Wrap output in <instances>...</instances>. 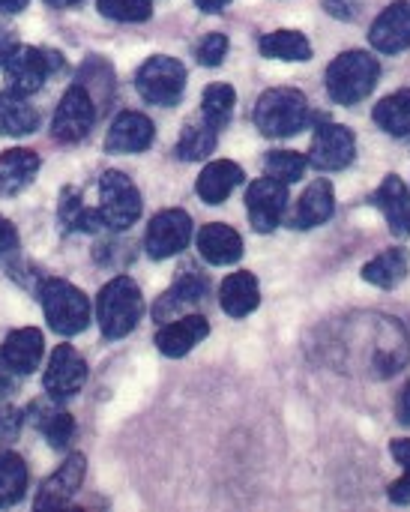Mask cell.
<instances>
[{
    "instance_id": "obj_7",
    "label": "cell",
    "mask_w": 410,
    "mask_h": 512,
    "mask_svg": "<svg viewBox=\"0 0 410 512\" xmlns=\"http://www.w3.org/2000/svg\"><path fill=\"white\" fill-rule=\"evenodd\" d=\"M135 87L141 93L144 102L150 105H174L180 96H183V87H186V66L174 57H165V54H156L150 57L138 75H135Z\"/></svg>"
},
{
    "instance_id": "obj_6",
    "label": "cell",
    "mask_w": 410,
    "mask_h": 512,
    "mask_svg": "<svg viewBox=\"0 0 410 512\" xmlns=\"http://www.w3.org/2000/svg\"><path fill=\"white\" fill-rule=\"evenodd\" d=\"M60 54L57 51H45V48H33V45H18L9 60L3 63L6 72V90L18 93V96H30L36 93L45 78L60 69Z\"/></svg>"
},
{
    "instance_id": "obj_38",
    "label": "cell",
    "mask_w": 410,
    "mask_h": 512,
    "mask_svg": "<svg viewBox=\"0 0 410 512\" xmlns=\"http://www.w3.org/2000/svg\"><path fill=\"white\" fill-rule=\"evenodd\" d=\"M21 423H24V417H21V411H18V408H12V405L0 408V441H12V438H18Z\"/></svg>"
},
{
    "instance_id": "obj_2",
    "label": "cell",
    "mask_w": 410,
    "mask_h": 512,
    "mask_svg": "<svg viewBox=\"0 0 410 512\" xmlns=\"http://www.w3.org/2000/svg\"><path fill=\"white\" fill-rule=\"evenodd\" d=\"M144 315V300L138 285L129 276L111 279L96 300V321L105 339H123L129 336Z\"/></svg>"
},
{
    "instance_id": "obj_18",
    "label": "cell",
    "mask_w": 410,
    "mask_h": 512,
    "mask_svg": "<svg viewBox=\"0 0 410 512\" xmlns=\"http://www.w3.org/2000/svg\"><path fill=\"white\" fill-rule=\"evenodd\" d=\"M207 294V282L198 273H186L180 276L153 306V318L159 324L174 321V315H189V309H195Z\"/></svg>"
},
{
    "instance_id": "obj_31",
    "label": "cell",
    "mask_w": 410,
    "mask_h": 512,
    "mask_svg": "<svg viewBox=\"0 0 410 512\" xmlns=\"http://www.w3.org/2000/svg\"><path fill=\"white\" fill-rule=\"evenodd\" d=\"M234 105H237V93L231 84H210L201 99V117L213 129H225L234 114Z\"/></svg>"
},
{
    "instance_id": "obj_8",
    "label": "cell",
    "mask_w": 410,
    "mask_h": 512,
    "mask_svg": "<svg viewBox=\"0 0 410 512\" xmlns=\"http://www.w3.org/2000/svg\"><path fill=\"white\" fill-rule=\"evenodd\" d=\"M93 123H96V102H93L90 90L84 84H72L63 93V99H60V105L54 111L51 135L60 144H75V141L87 138Z\"/></svg>"
},
{
    "instance_id": "obj_12",
    "label": "cell",
    "mask_w": 410,
    "mask_h": 512,
    "mask_svg": "<svg viewBox=\"0 0 410 512\" xmlns=\"http://www.w3.org/2000/svg\"><path fill=\"white\" fill-rule=\"evenodd\" d=\"M87 381V363L72 345H57L48 369H45V390L51 399H69L75 396Z\"/></svg>"
},
{
    "instance_id": "obj_26",
    "label": "cell",
    "mask_w": 410,
    "mask_h": 512,
    "mask_svg": "<svg viewBox=\"0 0 410 512\" xmlns=\"http://www.w3.org/2000/svg\"><path fill=\"white\" fill-rule=\"evenodd\" d=\"M258 48L264 57L288 60V63H303L312 57V42L300 30H273V33L261 36Z\"/></svg>"
},
{
    "instance_id": "obj_36",
    "label": "cell",
    "mask_w": 410,
    "mask_h": 512,
    "mask_svg": "<svg viewBox=\"0 0 410 512\" xmlns=\"http://www.w3.org/2000/svg\"><path fill=\"white\" fill-rule=\"evenodd\" d=\"M228 54V36L225 33H207L198 48H195V57L201 66H219Z\"/></svg>"
},
{
    "instance_id": "obj_35",
    "label": "cell",
    "mask_w": 410,
    "mask_h": 512,
    "mask_svg": "<svg viewBox=\"0 0 410 512\" xmlns=\"http://www.w3.org/2000/svg\"><path fill=\"white\" fill-rule=\"evenodd\" d=\"M390 453L402 465V477L390 486V501L405 507V504H410V438H396L390 444Z\"/></svg>"
},
{
    "instance_id": "obj_30",
    "label": "cell",
    "mask_w": 410,
    "mask_h": 512,
    "mask_svg": "<svg viewBox=\"0 0 410 512\" xmlns=\"http://www.w3.org/2000/svg\"><path fill=\"white\" fill-rule=\"evenodd\" d=\"M27 489V468L24 459L0 450V507H12L24 498Z\"/></svg>"
},
{
    "instance_id": "obj_44",
    "label": "cell",
    "mask_w": 410,
    "mask_h": 512,
    "mask_svg": "<svg viewBox=\"0 0 410 512\" xmlns=\"http://www.w3.org/2000/svg\"><path fill=\"white\" fill-rule=\"evenodd\" d=\"M48 6H54V9H69V6H78L81 0H45Z\"/></svg>"
},
{
    "instance_id": "obj_14",
    "label": "cell",
    "mask_w": 410,
    "mask_h": 512,
    "mask_svg": "<svg viewBox=\"0 0 410 512\" xmlns=\"http://www.w3.org/2000/svg\"><path fill=\"white\" fill-rule=\"evenodd\" d=\"M84 471H87V462H84V456H69L45 483H42V489H39V498H36V510H60V507H66L75 495H78V489H81V483H84Z\"/></svg>"
},
{
    "instance_id": "obj_23",
    "label": "cell",
    "mask_w": 410,
    "mask_h": 512,
    "mask_svg": "<svg viewBox=\"0 0 410 512\" xmlns=\"http://www.w3.org/2000/svg\"><path fill=\"white\" fill-rule=\"evenodd\" d=\"M240 183H243V168L237 162H231V159H216L201 171L198 195L207 204H222Z\"/></svg>"
},
{
    "instance_id": "obj_24",
    "label": "cell",
    "mask_w": 410,
    "mask_h": 512,
    "mask_svg": "<svg viewBox=\"0 0 410 512\" xmlns=\"http://www.w3.org/2000/svg\"><path fill=\"white\" fill-rule=\"evenodd\" d=\"M39 171V156L24 147H12L0 156V195H18Z\"/></svg>"
},
{
    "instance_id": "obj_21",
    "label": "cell",
    "mask_w": 410,
    "mask_h": 512,
    "mask_svg": "<svg viewBox=\"0 0 410 512\" xmlns=\"http://www.w3.org/2000/svg\"><path fill=\"white\" fill-rule=\"evenodd\" d=\"M336 210V195H333V183L330 180H315L309 183V189L300 195L297 201V213L291 219L294 228H315V225H324Z\"/></svg>"
},
{
    "instance_id": "obj_43",
    "label": "cell",
    "mask_w": 410,
    "mask_h": 512,
    "mask_svg": "<svg viewBox=\"0 0 410 512\" xmlns=\"http://www.w3.org/2000/svg\"><path fill=\"white\" fill-rule=\"evenodd\" d=\"M27 3H30V0H0V12H6V15H15V12H21Z\"/></svg>"
},
{
    "instance_id": "obj_41",
    "label": "cell",
    "mask_w": 410,
    "mask_h": 512,
    "mask_svg": "<svg viewBox=\"0 0 410 512\" xmlns=\"http://www.w3.org/2000/svg\"><path fill=\"white\" fill-rule=\"evenodd\" d=\"M396 417H399V423L410 426V381L402 387V393L396 399Z\"/></svg>"
},
{
    "instance_id": "obj_3",
    "label": "cell",
    "mask_w": 410,
    "mask_h": 512,
    "mask_svg": "<svg viewBox=\"0 0 410 512\" xmlns=\"http://www.w3.org/2000/svg\"><path fill=\"white\" fill-rule=\"evenodd\" d=\"M309 123V102L294 87H273L255 102V126L267 138H291Z\"/></svg>"
},
{
    "instance_id": "obj_25",
    "label": "cell",
    "mask_w": 410,
    "mask_h": 512,
    "mask_svg": "<svg viewBox=\"0 0 410 512\" xmlns=\"http://www.w3.org/2000/svg\"><path fill=\"white\" fill-rule=\"evenodd\" d=\"M408 270H410L408 249L393 246V249L381 252L378 258H372V261L363 267V279H366L369 285H375V288L390 291V288H396V285H402V282L408 279Z\"/></svg>"
},
{
    "instance_id": "obj_40",
    "label": "cell",
    "mask_w": 410,
    "mask_h": 512,
    "mask_svg": "<svg viewBox=\"0 0 410 512\" xmlns=\"http://www.w3.org/2000/svg\"><path fill=\"white\" fill-rule=\"evenodd\" d=\"M18 48V33L12 30V27H6L3 21H0V66L9 60V54Z\"/></svg>"
},
{
    "instance_id": "obj_29",
    "label": "cell",
    "mask_w": 410,
    "mask_h": 512,
    "mask_svg": "<svg viewBox=\"0 0 410 512\" xmlns=\"http://www.w3.org/2000/svg\"><path fill=\"white\" fill-rule=\"evenodd\" d=\"M375 123L384 129V132H390V135H396V138H402V135H410V90H399V93H390V96H384L378 105H375Z\"/></svg>"
},
{
    "instance_id": "obj_11",
    "label": "cell",
    "mask_w": 410,
    "mask_h": 512,
    "mask_svg": "<svg viewBox=\"0 0 410 512\" xmlns=\"http://www.w3.org/2000/svg\"><path fill=\"white\" fill-rule=\"evenodd\" d=\"M288 207V186L273 180V177H261L246 189V210H249V222L255 231L270 234L276 231V225L282 222Z\"/></svg>"
},
{
    "instance_id": "obj_9",
    "label": "cell",
    "mask_w": 410,
    "mask_h": 512,
    "mask_svg": "<svg viewBox=\"0 0 410 512\" xmlns=\"http://www.w3.org/2000/svg\"><path fill=\"white\" fill-rule=\"evenodd\" d=\"M192 240V216L186 210H162L150 219L144 234V249L150 258L165 261L180 255Z\"/></svg>"
},
{
    "instance_id": "obj_27",
    "label": "cell",
    "mask_w": 410,
    "mask_h": 512,
    "mask_svg": "<svg viewBox=\"0 0 410 512\" xmlns=\"http://www.w3.org/2000/svg\"><path fill=\"white\" fill-rule=\"evenodd\" d=\"M39 126V114L24 96L6 90L0 93V135H30Z\"/></svg>"
},
{
    "instance_id": "obj_39",
    "label": "cell",
    "mask_w": 410,
    "mask_h": 512,
    "mask_svg": "<svg viewBox=\"0 0 410 512\" xmlns=\"http://www.w3.org/2000/svg\"><path fill=\"white\" fill-rule=\"evenodd\" d=\"M15 249H18V234H15V228L0 216V261L9 258Z\"/></svg>"
},
{
    "instance_id": "obj_15",
    "label": "cell",
    "mask_w": 410,
    "mask_h": 512,
    "mask_svg": "<svg viewBox=\"0 0 410 512\" xmlns=\"http://www.w3.org/2000/svg\"><path fill=\"white\" fill-rule=\"evenodd\" d=\"M156 138V126L147 114L141 111H123L114 117L108 138H105V150L108 153H141L153 144Z\"/></svg>"
},
{
    "instance_id": "obj_22",
    "label": "cell",
    "mask_w": 410,
    "mask_h": 512,
    "mask_svg": "<svg viewBox=\"0 0 410 512\" xmlns=\"http://www.w3.org/2000/svg\"><path fill=\"white\" fill-rule=\"evenodd\" d=\"M219 303L222 309L231 315V318H246L258 309L261 303V288H258V279L246 270L240 273H231L222 288H219Z\"/></svg>"
},
{
    "instance_id": "obj_37",
    "label": "cell",
    "mask_w": 410,
    "mask_h": 512,
    "mask_svg": "<svg viewBox=\"0 0 410 512\" xmlns=\"http://www.w3.org/2000/svg\"><path fill=\"white\" fill-rule=\"evenodd\" d=\"M324 9L339 21H357L366 9V0H324Z\"/></svg>"
},
{
    "instance_id": "obj_4",
    "label": "cell",
    "mask_w": 410,
    "mask_h": 512,
    "mask_svg": "<svg viewBox=\"0 0 410 512\" xmlns=\"http://www.w3.org/2000/svg\"><path fill=\"white\" fill-rule=\"evenodd\" d=\"M42 309L48 327L60 336H75L90 324V300L63 279H48L42 285Z\"/></svg>"
},
{
    "instance_id": "obj_13",
    "label": "cell",
    "mask_w": 410,
    "mask_h": 512,
    "mask_svg": "<svg viewBox=\"0 0 410 512\" xmlns=\"http://www.w3.org/2000/svg\"><path fill=\"white\" fill-rule=\"evenodd\" d=\"M369 42L375 51L381 54H399L410 48V3L408 0H396L390 3L369 30Z\"/></svg>"
},
{
    "instance_id": "obj_10",
    "label": "cell",
    "mask_w": 410,
    "mask_h": 512,
    "mask_svg": "<svg viewBox=\"0 0 410 512\" xmlns=\"http://www.w3.org/2000/svg\"><path fill=\"white\" fill-rule=\"evenodd\" d=\"M357 156V138L342 123H318L312 135L309 165L318 171H342Z\"/></svg>"
},
{
    "instance_id": "obj_20",
    "label": "cell",
    "mask_w": 410,
    "mask_h": 512,
    "mask_svg": "<svg viewBox=\"0 0 410 512\" xmlns=\"http://www.w3.org/2000/svg\"><path fill=\"white\" fill-rule=\"evenodd\" d=\"M0 357L6 363V369L15 372V375L33 372L39 366V360H42V333L33 330V327L9 333L3 348H0Z\"/></svg>"
},
{
    "instance_id": "obj_28",
    "label": "cell",
    "mask_w": 410,
    "mask_h": 512,
    "mask_svg": "<svg viewBox=\"0 0 410 512\" xmlns=\"http://www.w3.org/2000/svg\"><path fill=\"white\" fill-rule=\"evenodd\" d=\"M216 132L204 117L192 120L183 126L180 132V141H177V156L183 162H198V159H207L213 150H216Z\"/></svg>"
},
{
    "instance_id": "obj_34",
    "label": "cell",
    "mask_w": 410,
    "mask_h": 512,
    "mask_svg": "<svg viewBox=\"0 0 410 512\" xmlns=\"http://www.w3.org/2000/svg\"><path fill=\"white\" fill-rule=\"evenodd\" d=\"M99 12L111 21H147L153 15V3L150 0H96Z\"/></svg>"
},
{
    "instance_id": "obj_33",
    "label": "cell",
    "mask_w": 410,
    "mask_h": 512,
    "mask_svg": "<svg viewBox=\"0 0 410 512\" xmlns=\"http://www.w3.org/2000/svg\"><path fill=\"white\" fill-rule=\"evenodd\" d=\"M36 426L54 450H66L75 435V420L66 411H42V417H36Z\"/></svg>"
},
{
    "instance_id": "obj_17",
    "label": "cell",
    "mask_w": 410,
    "mask_h": 512,
    "mask_svg": "<svg viewBox=\"0 0 410 512\" xmlns=\"http://www.w3.org/2000/svg\"><path fill=\"white\" fill-rule=\"evenodd\" d=\"M372 201L384 213L396 237H410V189L399 174H387L378 192L372 195Z\"/></svg>"
},
{
    "instance_id": "obj_32",
    "label": "cell",
    "mask_w": 410,
    "mask_h": 512,
    "mask_svg": "<svg viewBox=\"0 0 410 512\" xmlns=\"http://www.w3.org/2000/svg\"><path fill=\"white\" fill-rule=\"evenodd\" d=\"M306 165H309V159L303 153H297V150H270L267 159H264L267 177H273V180H279L285 186L297 183L303 177Z\"/></svg>"
},
{
    "instance_id": "obj_19",
    "label": "cell",
    "mask_w": 410,
    "mask_h": 512,
    "mask_svg": "<svg viewBox=\"0 0 410 512\" xmlns=\"http://www.w3.org/2000/svg\"><path fill=\"white\" fill-rule=\"evenodd\" d=\"M198 252H201V258L207 264L225 267V264L240 261V255H243V237L231 225L210 222V225H204L198 231Z\"/></svg>"
},
{
    "instance_id": "obj_16",
    "label": "cell",
    "mask_w": 410,
    "mask_h": 512,
    "mask_svg": "<svg viewBox=\"0 0 410 512\" xmlns=\"http://www.w3.org/2000/svg\"><path fill=\"white\" fill-rule=\"evenodd\" d=\"M210 333V324L204 315H180L177 321H168L156 333V348L165 357H186L195 345H201Z\"/></svg>"
},
{
    "instance_id": "obj_5",
    "label": "cell",
    "mask_w": 410,
    "mask_h": 512,
    "mask_svg": "<svg viewBox=\"0 0 410 512\" xmlns=\"http://www.w3.org/2000/svg\"><path fill=\"white\" fill-rule=\"evenodd\" d=\"M141 192L123 171H105L99 180V213L105 228L126 231L141 216Z\"/></svg>"
},
{
    "instance_id": "obj_1",
    "label": "cell",
    "mask_w": 410,
    "mask_h": 512,
    "mask_svg": "<svg viewBox=\"0 0 410 512\" xmlns=\"http://www.w3.org/2000/svg\"><path fill=\"white\" fill-rule=\"evenodd\" d=\"M381 81V60L369 51H345L327 66V93L339 105L363 102Z\"/></svg>"
},
{
    "instance_id": "obj_42",
    "label": "cell",
    "mask_w": 410,
    "mask_h": 512,
    "mask_svg": "<svg viewBox=\"0 0 410 512\" xmlns=\"http://www.w3.org/2000/svg\"><path fill=\"white\" fill-rule=\"evenodd\" d=\"M228 3H231V0H195V6H198L201 12H207V15H213V12H222Z\"/></svg>"
}]
</instances>
